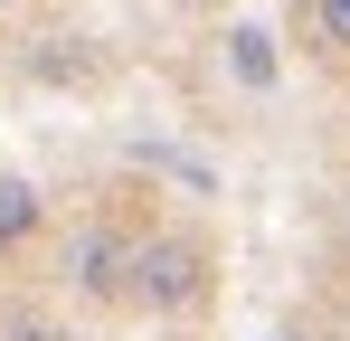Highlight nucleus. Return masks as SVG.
Instances as JSON below:
<instances>
[{
	"instance_id": "nucleus-1",
	"label": "nucleus",
	"mask_w": 350,
	"mask_h": 341,
	"mask_svg": "<svg viewBox=\"0 0 350 341\" xmlns=\"http://www.w3.org/2000/svg\"><path fill=\"white\" fill-rule=\"evenodd\" d=\"M123 275H133V294H142V303L180 313V303H199V294H208V256H199L189 237H142V247L123 256Z\"/></svg>"
},
{
	"instance_id": "nucleus-2",
	"label": "nucleus",
	"mask_w": 350,
	"mask_h": 341,
	"mask_svg": "<svg viewBox=\"0 0 350 341\" xmlns=\"http://www.w3.org/2000/svg\"><path fill=\"white\" fill-rule=\"evenodd\" d=\"M228 66H237V86H256V95H265V86L284 76V57H275V29H265V19H237V29H228Z\"/></svg>"
},
{
	"instance_id": "nucleus-3",
	"label": "nucleus",
	"mask_w": 350,
	"mask_h": 341,
	"mask_svg": "<svg viewBox=\"0 0 350 341\" xmlns=\"http://www.w3.org/2000/svg\"><path fill=\"white\" fill-rule=\"evenodd\" d=\"M38 218H48V209H38V190H29L19 170H0V256H10V247H29Z\"/></svg>"
},
{
	"instance_id": "nucleus-4",
	"label": "nucleus",
	"mask_w": 350,
	"mask_h": 341,
	"mask_svg": "<svg viewBox=\"0 0 350 341\" xmlns=\"http://www.w3.org/2000/svg\"><path fill=\"white\" fill-rule=\"evenodd\" d=\"M123 256H133V247H114V237H76V247H66V266H76L85 294H114V284H123Z\"/></svg>"
},
{
	"instance_id": "nucleus-5",
	"label": "nucleus",
	"mask_w": 350,
	"mask_h": 341,
	"mask_svg": "<svg viewBox=\"0 0 350 341\" xmlns=\"http://www.w3.org/2000/svg\"><path fill=\"white\" fill-rule=\"evenodd\" d=\"M303 29H312V48L350 57V0H303Z\"/></svg>"
},
{
	"instance_id": "nucleus-6",
	"label": "nucleus",
	"mask_w": 350,
	"mask_h": 341,
	"mask_svg": "<svg viewBox=\"0 0 350 341\" xmlns=\"http://www.w3.org/2000/svg\"><path fill=\"white\" fill-rule=\"evenodd\" d=\"M0 10H10V0H0Z\"/></svg>"
}]
</instances>
